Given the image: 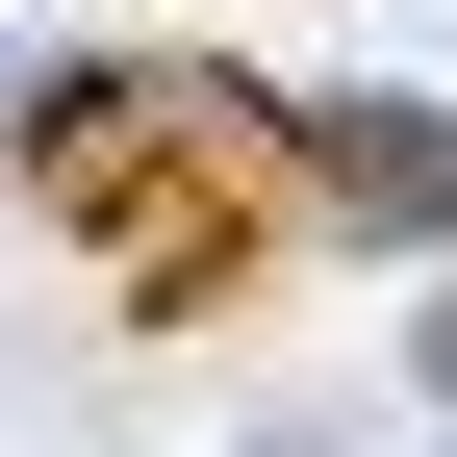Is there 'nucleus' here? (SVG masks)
I'll list each match as a JSON object with an SVG mask.
<instances>
[{"label":"nucleus","instance_id":"1","mask_svg":"<svg viewBox=\"0 0 457 457\" xmlns=\"http://www.w3.org/2000/svg\"><path fill=\"white\" fill-rule=\"evenodd\" d=\"M254 153H279L254 102H204V77H102V102H51L26 179H51V228H102V279H128L153 330H204L228 279L279 254V179H254Z\"/></svg>","mask_w":457,"mask_h":457}]
</instances>
